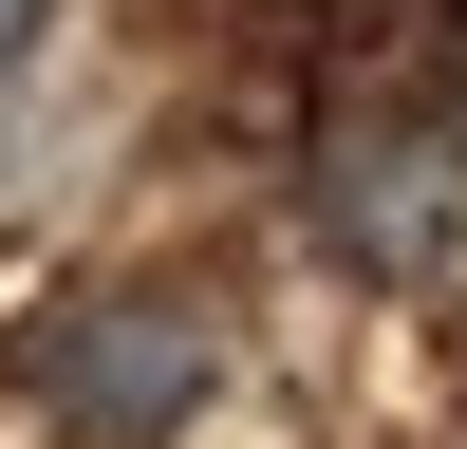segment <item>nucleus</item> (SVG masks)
<instances>
[{"mask_svg": "<svg viewBox=\"0 0 467 449\" xmlns=\"http://www.w3.org/2000/svg\"><path fill=\"white\" fill-rule=\"evenodd\" d=\"M206 374H224V318L187 281H75V299L19 318V393L57 431H94V449H169L206 412Z\"/></svg>", "mask_w": 467, "mask_h": 449, "instance_id": "1", "label": "nucleus"}, {"mask_svg": "<svg viewBox=\"0 0 467 449\" xmlns=\"http://www.w3.org/2000/svg\"><path fill=\"white\" fill-rule=\"evenodd\" d=\"M299 224H318L337 281H431V262L467 244V131L449 112H318Z\"/></svg>", "mask_w": 467, "mask_h": 449, "instance_id": "2", "label": "nucleus"}, {"mask_svg": "<svg viewBox=\"0 0 467 449\" xmlns=\"http://www.w3.org/2000/svg\"><path fill=\"white\" fill-rule=\"evenodd\" d=\"M37 19H57V0H0V75H19V57H37Z\"/></svg>", "mask_w": 467, "mask_h": 449, "instance_id": "3", "label": "nucleus"}, {"mask_svg": "<svg viewBox=\"0 0 467 449\" xmlns=\"http://www.w3.org/2000/svg\"><path fill=\"white\" fill-rule=\"evenodd\" d=\"M449 131H467V19H449Z\"/></svg>", "mask_w": 467, "mask_h": 449, "instance_id": "4", "label": "nucleus"}]
</instances>
